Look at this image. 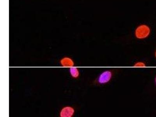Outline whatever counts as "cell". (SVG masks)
Listing matches in <instances>:
<instances>
[{
	"mask_svg": "<svg viewBox=\"0 0 156 117\" xmlns=\"http://www.w3.org/2000/svg\"><path fill=\"white\" fill-rule=\"evenodd\" d=\"M70 73L71 76L74 78L79 77V69L76 67H72L70 68Z\"/></svg>",
	"mask_w": 156,
	"mask_h": 117,
	"instance_id": "cell-5",
	"label": "cell"
},
{
	"mask_svg": "<svg viewBox=\"0 0 156 117\" xmlns=\"http://www.w3.org/2000/svg\"><path fill=\"white\" fill-rule=\"evenodd\" d=\"M150 28L145 25H142L136 29L135 34L137 38L142 39L147 37L150 34Z\"/></svg>",
	"mask_w": 156,
	"mask_h": 117,
	"instance_id": "cell-1",
	"label": "cell"
},
{
	"mask_svg": "<svg viewBox=\"0 0 156 117\" xmlns=\"http://www.w3.org/2000/svg\"><path fill=\"white\" fill-rule=\"evenodd\" d=\"M112 76V73L110 71H105L103 72L99 76L98 81L101 84H104L108 83Z\"/></svg>",
	"mask_w": 156,
	"mask_h": 117,
	"instance_id": "cell-2",
	"label": "cell"
},
{
	"mask_svg": "<svg viewBox=\"0 0 156 117\" xmlns=\"http://www.w3.org/2000/svg\"><path fill=\"white\" fill-rule=\"evenodd\" d=\"M155 82H156V79H155Z\"/></svg>",
	"mask_w": 156,
	"mask_h": 117,
	"instance_id": "cell-7",
	"label": "cell"
},
{
	"mask_svg": "<svg viewBox=\"0 0 156 117\" xmlns=\"http://www.w3.org/2000/svg\"><path fill=\"white\" fill-rule=\"evenodd\" d=\"M155 56L156 57V52H155Z\"/></svg>",
	"mask_w": 156,
	"mask_h": 117,
	"instance_id": "cell-8",
	"label": "cell"
},
{
	"mask_svg": "<svg viewBox=\"0 0 156 117\" xmlns=\"http://www.w3.org/2000/svg\"><path fill=\"white\" fill-rule=\"evenodd\" d=\"M60 63L62 66L65 67L71 68L74 65L73 61L68 57H65L62 58L60 61Z\"/></svg>",
	"mask_w": 156,
	"mask_h": 117,
	"instance_id": "cell-4",
	"label": "cell"
},
{
	"mask_svg": "<svg viewBox=\"0 0 156 117\" xmlns=\"http://www.w3.org/2000/svg\"><path fill=\"white\" fill-rule=\"evenodd\" d=\"M74 112L75 110L73 107L67 106L61 110L60 115L61 117H71L73 116Z\"/></svg>",
	"mask_w": 156,
	"mask_h": 117,
	"instance_id": "cell-3",
	"label": "cell"
},
{
	"mask_svg": "<svg viewBox=\"0 0 156 117\" xmlns=\"http://www.w3.org/2000/svg\"><path fill=\"white\" fill-rule=\"evenodd\" d=\"M134 66L137 68H144L145 67L146 65L143 62H138L135 64Z\"/></svg>",
	"mask_w": 156,
	"mask_h": 117,
	"instance_id": "cell-6",
	"label": "cell"
}]
</instances>
